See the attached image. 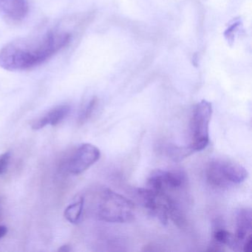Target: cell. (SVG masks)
I'll return each mask as SVG.
<instances>
[{
  "mask_svg": "<svg viewBox=\"0 0 252 252\" xmlns=\"http://www.w3.org/2000/svg\"><path fill=\"white\" fill-rule=\"evenodd\" d=\"M70 40V33L57 32L17 39L0 51V67L8 71L29 70L49 60Z\"/></svg>",
  "mask_w": 252,
  "mask_h": 252,
  "instance_id": "obj_1",
  "label": "cell"
},
{
  "mask_svg": "<svg viewBox=\"0 0 252 252\" xmlns=\"http://www.w3.org/2000/svg\"><path fill=\"white\" fill-rule=\"evenodd\" d=\"M138 198L144 207L165 225L170 219L179 228H184L187 220L181 206L170 194L153 189H138Z\"/></svg>",
  "mask_w": 252,
  "mask_h": 252,
  "instance_id": "obj_2",
  "label": "cell"
},
{
  "mask_svg": "<svg viewBox=\"0 0 252 252\" xmlns=\"http://www.w3.org/2000/svg\"><path fill=\"white\" fill-rule=\"evenodd\" d=\"M135 206L122 194L104 188L97 196L95 213L101 220L113 223L129 222L134 218Z\"/></svg>",
  "mask_w": 252,
  "mask_h": 252,
  "instance_id": "obj_3",
  "label": "cell"
},
{
  "mask_svg": "<svg viewBox=\"0 0 252 252\" xmlns=\"http://www.w3.org/2000/svg\"><path fill=\"white\" fill-rule=\"evenodd\" d=\"M249 172L240 163L216 159L206 166V178L209 185L218 189L228 188L244 182Z\"/></svg>",
  "mask_w": 252,
  "mask_h": 252,
  "instance_id": "obj_4",
  "label": "cell"
},
{
  "mask_svg": "<svg viewBox=\"0 0 252 252\" xmlns=\"http://www.w3.org/2000/svg\"><path fill=\"white\" fill-rule=\"evenodd\" d=\"M212 115L210 102L202 100L196 104L190 122L191 141L189 147L194 153L204 150L209 143V125Z\"/></svg>",
  "mask_w": 252,
  "mask_h": 252,
  "instance_id": "obj_5",
  "label": "cell"
},
{
  "mask_svg": "<svg viewBox=\"0 0 252 252\" xmlns=\"http://www.w3.org/2000/svg\"><path fill=\"white\" fill-rule=\"evenodd\" d=\"M187 183V174L181 169H158L152 172L149 178L148 187L169 194L182 190Z\"/></svg>",
  "mask_w": 252,
  "mask_h": 252,
  "instance_id": "obj_6",
  "label": "cell"
},
{
  "mask_svg": "<svg viewBox=\"0 0 252 252\" xmlns=\"http://www.w3.org/2000/svg\"><path fill=\"white\" fill-rule=\"evenodd\" d=\"M101 157L99 149L91 144L79 146L68 162V170L73 175L83 173L96 163Z\"/></svg>",
  "mask_w": 252,
  "mask_h": 252,
  "instance_id": "obj_7",
  "label": "cell"
},
{
  "mask_svg": "<svg viewBox=\"0 0 252 252\" xmlns=\"http://www.w3.org/2000/svg\"><path fill=\"white\" fill-rule=\"evenodd\" d=\"M237 231L235 236L241 246V251L245 243L252 240V212L251 209L245 208L238 211L236 217Z\"/></svg>",
  "mask_w": 252,
  "mask_h": 252,
  "instance_id": "obj_8",
  "label": "cell"
},
{
  "mask_svg": "<svg viewBox=\"0 0 252 252\" xmlns=\"http://www.w3.org/2000/svg\"><path fill=\"white\" fill-rule=\"evenodd\" d=\"M70 112V107L67 104L57 106L48 112L45 116L33 121L32 125V129L39 130L47 125L57 126L68 116Z\"/></svg>",
  "mask_w": 252,
  "mask_h": 252,
  "instance_id": "obj_9",
  "label": "cell"
},
{
  "mask_svg": "<svg viewBox=\"0 0 252 252\" xmlns=\"http://www.w3.org/2000/svg\"><path fill=\"white\" fill-rule=\"evenodd\" d=\"M0 11L12 20H23L29 13V1L28 0H0Z\"/></svg>",
  "mask_w": 252,
  "mask_h": 252,
  "instance_id": "obj_10",
  "label": "cell"
},
{
  "mask_svg": "<svg viewBox=\"0 0 252 252\" xmlns=\"http://www.w3.org/2000/svg\"><path fill=\"white\" fill-rule=\"evenodd\" d=\"M214 243L219 246H226L231 250L241 251V246L237 240L235 234H231L222 228H216L213 233Z\"/></svg>",
  "mask_w": 252,
  "mask_h": 252,
  "instance_id": "obj_11",
  "label": "cell"
},
{
  "mask_svg": "<svg viewBox=\"0 0 252 252\" xmlns=\"http://www.w3.org/2000/svg\"><path fill=\"white\" fill-rule=\"evenodd\" d=\"M85 207V198L80 197L79 200L69 205L64 211V218L71 223H77L80 220Z\"/></svg>",
  "mask_w": 252,
  "mask_h": 252,
  "instance_id": "obj_12",
  "label": "cell"
},
{
  "mask_svg": "<svg viewBox=\"0 0 252 252\" xmlns=\"http://www.w3.org/2000/svg\"><path fill=\"white\" fill-rule=\"evenodd\" d=\"M167 156L175 161H181L183 159L189 157L194 153L189 145L187 147H177L175 145L168 146L166 148Z\"/></svg>",
  "mask_w": 252,
  "mask_h": 252,
  "instance_id": "obj_13",
  "label": "cell"
},
{
  "mask_svg": "<svg viewBox=\"0 0 252 252\" xmlns=\"http://www.w3.org/2000/svg\"><path fill=\"white\" fill-rule=\"evenodd\" d=\"M97 104H98V99L94 97L84 107V108L81 110L80 113H79V124L82 125V124L85 123L91 117L95 107H96Z\"/></svg>",
  "mask_w": 252,
  "mask_h": 252,
  "instance_id": "obj_14",
  "label": "cell"
},
{
  "mask_svg": "<svg viewBox=\"0 0 252 252\" xmlns=\"http://www.w3.org/2000/svg\"><path fill=\"white\" fill-rule=\"evenodd\" d=\"M11 153L6 152L3 154L0 155V175H3L6 172L11 160Z\"/></svg>",
  "mask_w": 252,
  "mask_h": 252,
  "instance_id": "obj_15",
  "label": "cell"
},
{
  "mask_svg": "<svg viewBox=\"0 0 252 252\" xmlns=\"http://www.w3.org/2000/svg\"><path fill=\"white\" fill-rule=\"evenodd\" d=\"M8 233V228L5 225H0V239L5 237Z\"/></svg>",
  "mask_w": 252,
  "mask_h": 252,
  "instance_id": "obj_16",
  "label": "cell"
},
{
  "mask_svg": "<svg viewBox=\"0 0 252 252\" xmlns=\"http://www.w3.org/2000/svg\"><path fill=\"white\" fill-rule=\"evenodd\" d=\"M71 250L70 246L68 245H64V246H62L59 249V252H68Z\"/></svg>",
  "mask_w": 252,
  "mask_h": 252,
  "instance_id": "obj_17",
  "label": "cell"
}]
</instances>
